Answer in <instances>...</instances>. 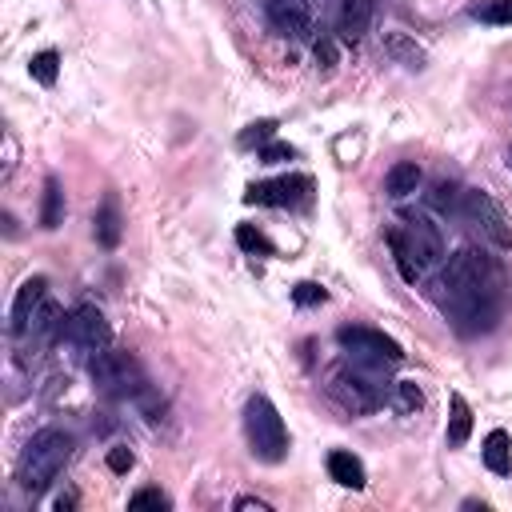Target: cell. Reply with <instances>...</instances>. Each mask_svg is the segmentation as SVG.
<instances>
[{"label": "cell", "instance_id": "2", "mask_svg": "<svg viewBox=\"0 0 512 512\" xmlns=\"http://www.w3.org/2000/svg\"><path fill=\"white\" fill-rule=\"evenodd\" d=\"M68 456H72V436L64 432V428H40L28 444H24V456H20V464H16V480H20V488L24 492H44L56 476H60V468L68 464Z\"/></svg>", "mask_w": 512, "mask_h": 512}, {"label": "cell", "instance_id": "22", "mask_svg": "<svg viewBox=\"0 0 512 512\" xmlns=\"http://www.w3.org/2000/svg\"><path fill=\"white\" fill-rule=\"evenodd\" d=\"M28 72H32L40 84H56V72H60V56H56L52 48H44V52H36V56L28 60Z\"/></svg>", "mask_w": 512, "mask_h": 512}, {"label": "cell", "instance_id": "25", "mask_svg": "<svg viewBox=\"0 0 512 512\" xmlns=\"http://www.w3.org/2000/svg\"><path fill=\"white\" fill-rule=\"evenodd\" d=\"M472 16L484 24H512V0H484L472 8Z\"/></svg>", "mask_w": 512, "mask_h": 512}, {"label": "cell", "instance_id": "32", "mask_svg": "<svg viewBox=\"0 0 512 512\" xmlns=\"http://www.w3.org/2000/svg\"><path fill=\"white\" fill-rule=\"evenodd\" d=\"M316 60H320L324 68H332V64H336V44H332L328 36H324V40H316Z\"/></svg>", "mask_w": 512, "mask_h": 512}, {"label": "cell", "instance_id": "15", "mask_svg": "<svg viewBox=\"0 0 512 512\" xmlns=\"http://www.w3.org/2000/svg\"><path fill=\"white\" fill-rule=\"evenodd\" d=\"M420 180H424V172H420L416 160H396V164L388 168V176H384V192H388L392 200H404V196H412V192L420 188Z\"/></svg>", "mask_w": 512, "mask_h": 512}, {"label": "cell", "instance_id": "29", "mask_svg": "<svg viewBox=\"0 0 512 512\" xmlns=\"http://www.w3.org/2000/svg\"><path fill=\"white\" fill-rule=\"evenodd\" d=\"M296 156V148L292 144H280V140H268L264 148H260V160L264 164H284V160H292Z\"/></svg>", "mask_w": 512, "mask_h": 512}, {"label": "cell", "instance_id": "20", "mask_svg": "<svg viewBox=\"0 0 512 512\" xmlns=\"http://www.w3.org/2000/svg\"><path fill=\"white\" fill-rule=\"evenodd\" d=\"M64 220V192H60V180L48 176L44 180V204H40V228H60Z\"/></svg>", "mask_w": 512, "mask_h": 512}, {"label": "cell", "instance_id": "26", "mask_svg": "<svg viewBox=\"0 0 512 512\" xmlns=\"http://www.w3.org/2000/svg\"><path fill=\"white\" fill-rule=\"evenodd\" d=\"M292 300H296V304H304V308H312V304H324V300H328V292H324L316 280H304V284H296V288H292Z\"/></svg>", "mask_w": 512, "mask_h": 512}, {"label": "cell", "instance_id": "11", "mask_svg": "<svg viewBox=\"0 0 512 512\" xmlns=\"http://www.w3.org/2000/svg\"><path fill=\"white\" fill-rule=\"evenodd\" d=\"M264 16L280 36H304L312 28L308 0H264Z\"/></svg>", "mask_w": 512, "mask_h": 512}, {"label": "cell", "instance_id": "4", "mask_svg": "<svg viewBox=\"0 0 512 512\" xmlns=\"http://www.w3.org/2000/svg\"><path fill=\"white\" fill-rule=\"evenodd\" d=\"M244 432H248V444H252V456L264 460V464H276L284 460L288 452V428L276 412V404L268 396H252L244 404Z\"/></svg>", "mask_w": 512, "mask_h": 512}, {"label": "cell", "instance_id": "35", "mask_svg": "<svg viewBox=\"0 0 512 512\" xmlns=\"http://www.w3.org/2000/svg\"><path fill=\"white\" fill-rule=\"evenodd\" d=\"M508 160H512V148H508Z\"/></svg>", "mask_w": 512, "mask_h": 512}, {"label": "cell", "instance_id": "14", "mask_svg": "<svg viewBox=\"0 0 512 512\" xmlns=\"http://www.w3.org/2000/svg\"><path fill=\"white\" fill-rule=\"evenodd\" d=\"M92 232H96V240H100L104 248H116V244H120V236H124V220H120V204H116V196H104V204H100L96 216H92Z\"/></svg>", "mask_w": 512, "mask_h": 512}, {"label": "cell", "instance_id": "28", "mask_svg": "<svg viewBox=\"0 0 512 512\" xmlns=\"http://www.w3.org/2000/svg\"><path fill=\"white\" fill-rule=\"evenodd\" d=\"M388 52H392V56H404L408 68H420V60H424V52H420L416 44H408L404 36H388Z\"/></svg>", "mask_w": 512, "mask_h": 512}, {"label": "cell", "instance_id": "31", "mask_svg": "<svg viewBox=\"0 0 512 512\" xmlns=\"http://www.w3.org/2000/svg\"><path fill=\"white\" fill-rule=\"evenodd\" d=\"M108 468L112 472H128L132 468V452L128 448H108Z\"/></svg>", "mask_w": 512, "mask_h": 512}, {"label": "cell", "instance_id": "27", "mask_svg": "<svg viewBox=\"0 0 512 512\" xmlns=\"http://www.w3.org/2000/svg\"><path fill=\"white\" fill-rule=\"evenodd\" d=\"M172 500L160 492V488H140V492H132L128 496V508H168Z\"/></svg>", "mask_w": 512, "mask_h": 512}, {"label": "cell", "instance_id": "18", "mask_svg": "<svg viewBox=\"0 0 512 512\" xmlns=\"http://www.w3.org/2000/svg\"><path fill=\"white\" fill-rule=\"evenodd\" d=\"M468 436H472V408L460 392H452V400H448V448L468 444Z\"/></svg>", "mask_w": 512, "mask_h": 512}, {"label": "cell", "instance_id": "9", "mask_svg": "<svg viewBox=\"0 0 512 512\" xmlns=\"http://www.w3.org/2000/svg\"><path fill=\"white\" fill-rule=\"evenodd\" d=\"M108 320H104V312L96 308V304H80L68 320H64V340L68 344H76V348H84V352H100V348H108Z\"/></svg>", "mask_w": 512, "mask_h": 512}, {"label": "cell", "instance_id": "5", "mask_svg": "<svg viewBox=\"0 0 512 512\" xmlns=\"http://www.w3.org/2000/svg\"><path fill=\"white\" fill-rule=\"evenodd\" d=\"M440 288H444L448 304H456V300H464V296H472V292L496 288V264H492V256L480 252V248H460V252L448 260V268H444V276H440Z\"/></svg>", "mask_w": 512, "mask_h": 512}, {"label": "cell", "instance_id": "13", "mask_svg": "<svg viewBox=\"0 0 512 512\" xmlns=\"http://www.w3.org/2000/svg\"><path fill=\"white\" fill-rule=\"evenodd\" d=\"M372 8L376 0H340V12H336V32L344 40H360L372 24Z\"/></svg>", "mask_w": 512, "mask_h": 512}, {"label": "cell", "instance_id": "7", "mask_svg": "<svg viewBox=\"0 0 512 512\" xmlns=\"http://www.w3.org/2000/svg\"><path fill=\"white\" fill-rule=\"evenodd\" d=\"M460 212L472 228H480V236L492 244V248H512V224L508 216L500 212V204L484 192V188H468L460 192Z\"/></svg>", "mask_w": 512, "mask_h": 512}, {"label": "cell", "instance_id": "33", "mask_svg": "<svg viewBox=\"0 0 512 512\" xmlns=\"http://www.w3.org/2000/svg\"><path fill=\"white\" fill-rule=\"evenodd\" d=\"M236 508H240V512H252V508H256V512H268V504H264V500H256V496H240V500H236Z\"/></svg>", "mask_w": 512, "mask_h": 512}, {"label": "cell", "instance_id": "1", "mask_svg": "<svg viewBox=\"0 0 512 512\" xmlns=\"http://www.w3.org/2000/svg\"><path fill=\"white\" fill-rule=\"evenodd\" d=\"M388 244H392V256H396V268L408 284H416L440 256H444V240H440V228L424 216H404V224L396 232H388Z\"/></svg>", "mask_w": 512, "mask_h": 512}, {"label": "cell", "instance_id": "30", "mask_svg": "<svg viewBox=\"0 0 512 512\" xmlns=\"http://www.w3.org/2000/svg\"><path fill=\"white\" fill-rule=\"evenodd\" d=\"M428 200H432V208H440V212H444V208H456V184L440 180V184L432 188V196H428Z\"/></svg>", "mask_w": 512, "mask_h": 512}, {"label": "cell", "instance_id": "16", "mask_svg": "<svg viewBox=\"0 0 512 512\" xmlns=\"http://www.w3.org/2000/svg\"><path fill=\"white\" fill-rule=\"evenodd\" d=\"M328 476L340 484V488H352V492H360L364 488V464L352 456V452H328Z\"/></svg>", "mask_w": 512, "mask_h": 512}, {"label": "cell", "instance_id": "8", "mask_svg": "<svg viewBox=\"0 0 512 512\" xmlns=\"http://www.w3.org/2000/svg\"><path fill=\"white\" fill-rule=\"evenodd\" d=\"M336 340H340V348L352 356V360H364V364H400L404 360V348L392 340V336H384V332H376V328H360V324H344V328H336Z\"/></svg>", "mask_w": 512, "mask_h": 512}, {"label": "cell", "instance_id": "17", "mask_svg": "<svg viewBox=\"0 0 512 512\" xmlns=\"http://www.w3.org/2000/svg\"><path fill=\"white\" fill-rule=\"evenodd\" d=\"M484 464L496 472V476H508L512 472V436L504 428H492L484 436Z\"/></svg>", "mask_w": 512, "mask_h": 512}, {"label": "cell", "instance_id": "24", "mask_svg": "<svg viewBox=\"0 0 512 512\" xmlns=\"http://www.w3.org/2000/svg\"><path fill=\"white\" fill-rule=\"evenodd\" d=\"M272 136H276V120H252V124L236 136V144H240V148H252V144H256V148H264Z\"/></svg>", "mask_w": 512, "mask_h": 512}, {"label": "cell", "instance_id": "12", "mask_svg": "<svg viewBox=\"0 0 512 512\" xmlns=\"http://www.w3.org/2000/svg\"><path fill=\"white\" fill-rule=\"evenodd\" d=\"M44 288H48V280L44 276H28L20 288H16V296H12V332L20 336V332H28V324H32V316H36V308L44 304Z\"/></svg>", "mask_w": 512, "mask_h": 512}, {"label": "cell", "instance_id": "10", "mask_svg": "<svg viewBox=\"0 0 512 512\" xmlns=\"http://www.w3.org/2000/svg\"><path fill=\"white\" fill-rule=\"evenodd\" d=\"M312 180L308 176H280V180H264V184H252L244 192L248 204H272V208H288V204H300L308 196Z\"/></svg>", "mask_w": 512, "mask_h": 512}, {"label": "cell", "instance_id": "19", "mask_svg": "<svg viewBox=\"0 0 512 512\" xmlns=\"http://www.w3.org/2000/svg\"><path fill=\"white\" fill-rule=\"evenodd\" d=\"M64 308L56 304V300H48L44 296V304L36 308V316H32V324H28V332L36 336V340H48V336H56V332H64Z\"/></svg>", "mask_w": 512, "mask_h": 512}, {"label": "cell", "instance_id": "3", "mask_svg": "<svg viewBox=\"0 0 512 512\" xmlns=\"http://www.w3.org/2000/svg\"><path fill=\"white\" fill-rule=\"evenodd\" d=\"M376 368H380V364H364V360L336 368V372L328 376V396H332L344 412H372V408H380V404H384V384H380Z\"/></svg>", "mask_w": 512, "mask_h": 512}, {"label": "cell", "instance_id": "6", "mask_svg": "<svg viewBox=\"0 0 512 512\" xmlns=\"http://www.w3.org/2000/svg\"><path fill=\"white\" fill-rule=\"evenodd\" d=\"M96 388L112 392V396H128V392H144V368L136 364V356L116 352V348H100L88 364Z\"/></svg>", "mask_w": 512, "mask_h": 512}, {"label": "cell", "instance_id": "23", "mask_svg": "<svg viewBox=\"0 0 512 512\" xmlns=\"http://www.w3.org/2000/svg\"><path fill=\"white\" fill-rule=\"evenodd\" d=\"M236 244H240L244 252H260V256H272V252H276L272 240H268L260 228H252V224H236Z\"/></svg>", "mask_w": 512, "mask_h": 512}, {"label": "cell", "instance_id": "34", "mask_svg": "<svg viewBox=\"0 0 512 512\" xmlns=\"http://www.w3.org/2000/svg\"><path fill=\"white\" fill-rule=\"evenodd\" d=\"M76 504V496H56V512H68Z\"/></svg>", "mask_w": 512, "mask_h": 512}, {"label": "cell", "instance_id": "21", "mask_svg": "<svg viewBox=\"0 0 512 512\" xmlns=\"http://www.w3.org/2000/svg\"><path fill=\"white\" fill-rule=\"evenodd\" d=\"M392 396H396V408L408 412V416L424 408V392H420L416 380H396V384H392Z\"/></svg>", "mask_w": 512, "mask_h": 512}]
</instances>
